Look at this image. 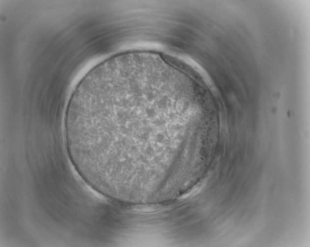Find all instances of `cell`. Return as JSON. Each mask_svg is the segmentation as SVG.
<instances>
[{
  "mask_svg": "<svg viewBox=\"0 0 310 247\" xmlns=\"http://www.w3.org/2000/svg\"><path fill=\"white\" fill-rule=\"evenodd\" d=\"M178 100L160 80L110 58L80 81L65 117L68 153L87 183L117 193L173 153Z\"/></svg>",
  "mask_w": 310,
  "mask_h": 247,
  "instance_id": "1",
  "label": "cell"
}]
</instances>
